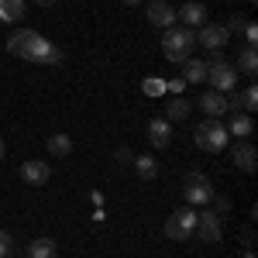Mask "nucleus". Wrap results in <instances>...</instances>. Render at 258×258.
<instances>
[{
	"mask_svg": "<svg viewBox=\"0 0 258 258\" xmlns=\"http://www.w3.org/2000/svg\"><path fill=\"white\" fill-rule=\"evenodd\" d=\"M7 52L18 55V59L48 62V66H59V62L66 59L62 48H55L48 38H41L38 31H31V28H18V31H11V38H7Z\"/></svg>",
	"mask_w": 258,
	"mask_h": 258,
	"instance_id": "obj_1",
	"label": "nucleus"
},
{
	"mask_svg": "<svg viewBox=\"0 0 258 258\" xmlns=\"http://www.w3.org/2000/svg\"><path fill=\"white\" fill-rule=\"evenodd\" d=\"M193 48H197V35H193V28H165V38H162V52H165V59L169 62H182L193 55Z\"/></svg>",
	"mask_w": 258,
	"mask_h": 258,
	"instance_id": "obj_2",
	"label": "nucleus"
},
{
	"mask_svg": "<svg viewBox=\"0 0 258 258\" xmlns=\"http://www.w3.org/2000/svg\"><path fill=\"white\" fill-rule=\"evenodd\" d=\"M207 80H210V90H234L238 86V69L231 66V62L220 59V52H210V62H207Z\"/></svg>",
	"mask_w": 258,
	"mask_h": 258,
	"instance_id": "obj_3",
	"label": "nucleus"
},
{
	"mask_svg": "<svg viewBox=\"0 0 258 258\" xmlns=\"http://www.w3.org/2000/svg\"><path fill=\"white\" fill-rule=\"evenodd\" d=\"M193 138L203 152H224V145H227V127L220 124L217 117H207L203 124H197V131H193Z\"/></svg>",
	"mask_w": 258,
	"mask_h": 258,
	"instance_id": "obj_4",
	"label": "nucleus"
},
{
	"mask_svg": "<svg viewBox=\"0 0 258 258\" xmlns=\"http://www.w3.org/2000/svg\"><path fill=\"white\" fill-rule=\"evenodd\" d=\"M182 197H186L189 207H210L214 186H210V179L203 176V172H186L182 176Z\"/></svg>",
	"mask_w": 258,
	"mask_h": 258,
	"instance_id": "obj_5",
	"label": "nucleus"
},
{
	"mask_svg": "<svg viewBox=\"0 0 258 258\" xmlns=\"http://www.w3.org/2000/svg\"><path fill=\"white\" fill-rule=\"evenodd\" d=\"M193 227H197V210H176V214H169L165 220V238L169 241H189L193 238Z\"/></svg>",
	"mask_w": 258,
	"mask_h": 258,
	"instance_id": "obj_6",
	"label": "nucleus"
},
{
	"mask_svg": "<svg viewBox=\"0 0 258 258\" xmlns=\"http://www.w3.org/2000/svg\"><path fill=\"white\" fill-rule=\"evenodd\" d=\"M193 238L203 241V244H220V238H224V227H220V214H214V210H203V214H197V227H193Z\"/></svg>",
	"mask_w": 258,
	"mask_h": 258,
	"instance_id": "obj_7",
	"label": "nucleus"
},
{
	"mask_svg": "<svg viewBox=\"0 0 258 258\" xmlns=\"http://www.w3.org/2000/svg\"><path fill=\"white\" fill-rule=\"evenodd\" d=\"M227 38H231L227 28H224V24H210V21L200 24V31H197V41L203 48H210V52H220V48L227 45Z\"/></svg>",
	"mask_w": 258,
	"mask_h": 258,
	"instance_id": "obj_8",
	"label": "nucleus"
},
{
	"mask_svg": "<svg viewBox=\"0 0 258 258\" xmlns=\"http://www.w3.org/2000/svg\"><path fill=\"white\" fill-rule=\"evenodd\" d=\"M21 179H24L28 186H45V182L52 179V169H48L45 159H31V162L21 165Z\"/></svg>",
	"mask_w": 258,
	"mask_h": 258,
	"instance_id": "obj_9",
	"label": "nucleus"
},
{
	"mask_svg": "<svg viewBox=\"0 0 258 258\" xmlns=\"http://www.w3.org/2000/svg\"><path fill=\"white\" fill-rule=\"evenodd\" d=\"M176 21H182V28H200V24H207V7L197 0H186L176 11Z\"/></svg>",
	"mask_w": 258,
	"mask_h": 258,
	"instance_id": "obj_10",
	"label": "nucleus"
},
{
	"mask_svg": "<svg viewBox=\"0 0 258 258\" xmlns=\"http://www.w3.org/2000/svg\"><path fill=\"white\" fill-rule=\"evenodd\" d=\"M148 21H152L155 28H172V24H176V7L165 4V0H152V4H148Z\"/></svg>",
	"mask_w": 258,
	"mask_h": 258,
	"instance_id": "obj_11",
	"label": "nucleus"
},
{
	"mask_svg": "<svg viewBox=\"0 0 258 258\" xmlns=\"http://www.w3.org/2000/svg\"><path fill=\"white\" fill-rule=\"evenodd\" d=\"M200 110H203L207 117H220V114H227V110H231V103H227L224 93L210 90V93H203V97H200Z\"/></svg>",
	"mask_w": 258,
	"mask_h": 258,
	"instance_id": "obj_12",
	"label": "nucleus"
},
{
	"mask_svg": "<svg viewBox=\"0 0 258 258\" xmlns=\"http://www.w3.org/2000/svg\"><path fill=\"white\" fill-rule=\"evenodd\" d=\"M258 152H255V145H248V141H241L238 148L231 152V162H234V169H241V172H255V165H258Z\"/></svg>",
	"mask_w": 258,
	"mask_h": 258,
	"instance_id": "obj_13",
	"label": "nucleus"
},
{
	"mask_svg": "<svg viewBox=\"0 0 258 258\" xmlns=\"http://www.w3.org/2000/svg\"><path fill=\"white\" fill-rule=\"evenodd\" d=\"M148 141H152L155 148H165V145L172 141V120L155 117L152 124H148Z\"/></svg>",
	"mask_w": 258,
	"mask_h": 258,
	"instance_id": "obj_14",
	"label": "nucleus"
},
{
	"mask_svg": "<svg viewBox=\"0 0 258 258\" xmlns=\"http://www.w3.org/2000/svg\"><path fill=\"white\" fill-rule=\"evenodd\" d=\"M227 103H231V110H234V114H251V110L258 107V90H255V86H244L238 97L227 100Z\"/></svg>",
	"mask_w": 258,
	"mask_h": 258,
	"instance_id": "obj_15",
	"label": "nucleus"
},
{
	"mask_svg": "<svg viewBox=\"0 0 258 258\" xmlns=\"http://www.w3.org/2000/svg\"><path fill=\"white\" fill-rule=\"evenodd\" d=\"M135 172H138L141 182H148V179H155L159 176V162H155V155H135Z\"/></svg>",
	"mask_w": 258,
	"mask_h": 258,
	"instance_id": "obj_16",
	"label": "nucleus"
},
{
	"mask_svg": "<svg viewBox=\"0 0 258 258\" xmlns=\"http://www.w3.org/2000/svg\"><path fill=\"white\" fill-rule=\"evenodd\" d=\"M59 255V244L52 238H35L28 244V258H55Z\"/></svg>",
	"mask_w": 258,
	"mask_h": 258,
	"instance_id": "obj_17",
	"label": "nucleus"
},
{
	"mask_svg": "<svg viewBox=\"0 0 258 258\" xmlns=\"http://www.w3.org/2000/svg\"><path fill=\"white\" fill-rule=\"evenodd\" d=\"M189 110H193V103H189L186 97H172L169 103H165V120H186Z\"/></svg>",
	"mask_w": 258,
	"mask_h": 258,
	"instance_id": "obj_18",
	"label": "nucleus"
},
{
	"mask_svg": "<svg viewBox=\"0 0 258 258\" xmlns=\"http://www.w3.org/2000/svg\"><path fill=\"white\" fill-rule=\"evenodd\" d=\"M182 80L186 83H207V62L203 59H186L182 62Z\"/></svg>",
	"mask_w": 258,
	"mask_h": 258,
	"instance_id": "obj_19",
	"label": "nucleus"
},
{
	"mask_svg": "<svg viewBox=\"0 0 258 258\" xmlns=\"http://www.w3.org/2000/svg\"><path fill=\"white\" fill-rule=\"evenodd\" d=\"M48 155L52 159H69L73 155V138L69 135H52L48 138Z\"/></svg>",
	"mask_w": 258,
	"mask_h": 258,
	"instance_id": "obj_20",
	"label": "nucleus"
},
{
	"mask_svg": "<svg viewBox=\"0 0 258 258\" xmlns=\"http://www.w3.org/2000/svg\"><path fill=\"white\" fill-rule=\"evenodd\" d=\"M255 131V124H251V117L248 114H234L231 117V124H227V135H238V138H248Z\"/></svg>",
	"mask_w": 258,
	"mask_h": 258,
	"instance_id": "obj_21",
	"label": "nucleus"
},
{
	"mask_svg": "<svg viewBox=\"0 0 258 258\" xmlns=\"http://www.w3.org/2000/svg\"><path fill=\"white\" fill-rule=\"evenodd\" d=\"M24 18V0H0V21H21Z\"/></svg>",
	"mask_w": 258,
	"mask_h": 258,
	"instance_id": "obj_22",
	"label": "nucleus"
},
{
	"mask_svg": "<svg viewBox=\"0 0 258 258\" xmlns=\"http://www.w3.org/2000/svg\"><path fill=\"white\" fill-rule=\"evenodd\" d=\"M234 69H241L244 76H255V69H258V55H255V48L251 45H244V52L238 55V66Z\"/></svg>",
	"mask_w": 258,
	"mask_h": 258,
	"instance_id": "obj_23",
	"label": "nucleus"
},
{
	"mask_svg": "<svg viewBox=\"0 0 258 258\" xmlns=\"http://www.w3.org/2000/svg\"><path fill=\"white\" fill-rule=\"evenodd\" d=\"M141 93H145V97H162V93H165V80H159V76H148V80L141 83Z\"/></svg>",
	"mask_w": 258,
	"mask_h": 258,
	"instance_id": "obj_24",
	"label": "nucleus"
},
{
	"mask_svg": "<svg viewBox=\"0 0 258 258\" xmlns=\"http://www.w3.org/2000/svg\"><path fill=\"white\" fill-rule=\"evenodd\" d=\"M14 255V238L7 231H0V258H11Z\"/></svg>",
	"mask_w": 258,
	"mask_h": 258,
	"instance_id": "obj_25",
	"label": "nucleus"
},
{
	"mask_svg": "<svg viewBox=\"0 0 258 258\" xmlns=\"http://www.w3.org/2000/svg\"><path fill=\"white\" fill-rule=\"evenodd\" d=\"M241 35H244V45H251V48H255V41H258V28H255V21H244V31H241Z\"/></svg>",
	"mask_w": 258,
	"mask_h": 258,
	"instance_id": "obj_26",
	"label": "nucleus"
},
{
	"mask_svg": "<svg viewBox=\"0 0 258 258\" xmlns=\"http://www.w3.org/2000/svg\"><path fill=\"white\" fill-rule=\"evenodd\" d=\"M244 21H248V18H241V14L227 18V24H224V28H227V35H238V31H244Z\"/></svg>",
	"mask_w": 258,
	"mask_h": 258,
	"instance_id": "obj_27",
	"label": "nucleus"
},
{
	"mask_svg": "<svg viewBox=\"0 0 258 258\" xmlns=\"http://www.w3.org/2000/svg\"><path fill=\"white\" fill-rule=\"evenodd\" d=\"M182 86H186V80H169V83H165V93H172V97H182Z\"/></svg>",
	"mask_w": 258,
	"mask_h": 258,
	"instance_id": "obj_28",
	"label": "nucleus"
},
{
	"mask_svg": "<svg viewBox=\"0 0 258 258\" xmlns=\"http://www.w3.org/2000/svg\"><path fill=\"white\" fill-rule=\"evenodd\" d=\"M210 203L217 207V214H227V210H231V200H227V197H217V193H214V200H210Z\"/></svg>",
	"mask_w": 258,
	"mask_h": 258,
	"instance_id": "obj_29",
	"label": "nucleus"
},
{
	"mask_svg": "<svg viewBox=\"0 0 258 258\" xmlns=\"http://www.w3.org/2000/svg\"><path fill=\"white\" fill-rule=\"evenodd\" d=\"M117 162H120V165H131V162H135L131 148H117Z\"/></svg>",
	"mask_w": 258,
	"mask_h": 258,
	"instance_id": "obj_30",
	"label": "nucleus"
},
{
	"mask_svg": "<svg viewBox=\"0 0 258 258\" xmlns=\"http://www.w3.org/2000/svg\"><path fill=\"white\" fill-rule=\"evenodd\" d=\"M38 4H41V7H52V4H55V0H38Z\"/></svg>",
	"mask_w": 258,
	"mask_h": 258,
	"instance_id": "obj_31",
	"label": "nucleus"
},
{
	"mask_svg": "<svg viewBox=\"0 0 258 258\" xmlns=\"http://www.w3.org/2000/svg\"><path fill=\"white\" fill-rule=\"evenodd\" d=\"M241 258H255V251H251V248H248V251H244V255H241Z\"/></svg>",
	"mask_w": 258,
	"mask_h": 258,
	"instance_id": "obj_32",
	"label": "nucleus"
},
{
	"mask_svg": "<svg viewBox=\"0 0 258 258\" xmlns=\"http://www.w3.org/2000/svg\"><path fill=\"white\" fill-rule=\"evenodd\" d=\"M0 159H4V138H0Z\"/></svg>",
	"mask_w": 258,
	"mask_h": 258,
	"instance_id": "obj_33",
	"label": "nucleus"
},
{
	"mask_svg": "<svg viewBox=\"0 0 258 258\" xmlns=\"http://www.w3.org/2000/svg\"><path fill=\"white\" fill-rule=\"evenodd\" d=\"M124 4H141V0H124Z\"/></svg>",
	"mask_w": 258,
	"mask_h": 258,
	"instance_id": "obj_34",
	"label": "nucleus"
},
{
	"mask_svg": "<svg viewBox=\"0 0 258 258\" xmlns=\"http://www.w3.org/2000/svg\"><path fill=\"white\" fill-rule=\"evenodd\" d=\"M251 4H255V0H251Z\"/></svg>",
	"mask_w": 258,
	"mask_h": 258,
	"instance_id": "obj_35",
	"label": "nucleus"
}]
</instances>
